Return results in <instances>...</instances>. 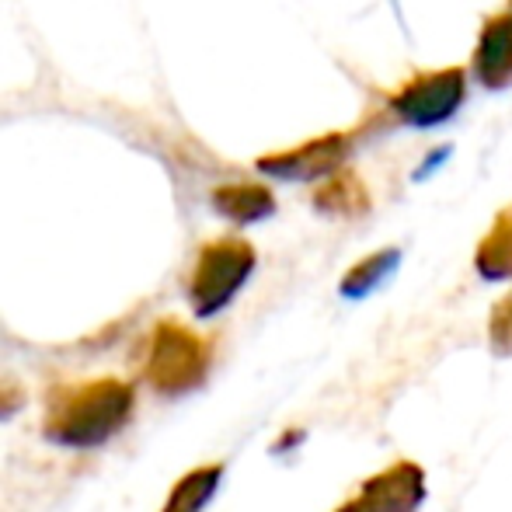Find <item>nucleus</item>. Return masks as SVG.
<instances>
[{
    "label": "nucleus",
    "instance_id": "f257e3e1",
    "mask_svg": "<svg viewBox=\"0 0 512 512\" xmlns=\"http://www.w3.org/2000/svg\"><path fill=\"white\" fill-rule=\"evenodd\" d=\"M136 391L119 377H95L88 384H63L46 398L42 432L67 450H95L133 418Z\"/></svg>",
    "mask_w": 512,
    "mask_h": 512
},
{
    "label": "nucleus",
    "instance_id": "f03ea898",
    "mask_svg": "<svg viewBox=\"0 0 512 512\" xmlns=\"http://www.w3.org/2000/svg\"><path fill=\"white\" fill-rule=\"evenodd\" d=\"M209 366H213V349L199 331L175 317L154 324L143 377L161 398H182V394L199 391L209 377Z\"/></svg>",
    "mask_w": 512,
    "mask_h": 512
},
{
    "label": "nucleus",
    "instance_id": "7ed1b4c3",
    "mask_svg": "<svg viewBox=\"0 0 512 512\" xmlns=\"http://www.w3.org/2000/svg\"><path fill=\"white\" fill-rule=\"evenodd\" d=\"M258 255L244 237H216L203 244L189 279V304L196 317H216L248 286Z\"/></svg>",
    "mask_w": 512,
    "mask_h": 512
},
{
    "label": "nucleus",
    "instance_id": "20e7f679",
    "mask_svg": "<svg viewBox=\"0 0 512 512\" xmlns=\"http://www.w3.org/2000/svg\"><path fill=\"white\" fill-rule=\"evenodd\" d=\"M467 98V74L460 67L418 70L387 102V112L415 129H432L450 122Z\"/></svg>",
    "mask_w": 512,
    "mask_h": 512
},
{
    "label": "nucleus",
    "instance_id": "39448f33",
    "mask_svg": "<svg viewBox=\"0 0 512 512\" xmlns=\"http://www.w3.org/2000/svg\"><path fill=\"white\" fill-rule=\"evenodd\" d=\"M425 495L429 481L422 467L415 460H398L387 471L366 478L349 502L331 512H418L425 506Z\"/></svg>",
    "mask_w": 512,
    "mask_h": 512
},
{
    "label": "nucleus",
    "instance_id": "423d86ee",
    "mask_svg": "<svg viewBox=\"0 0 512 512\" xmlns=\"http://www.w3.org/2000/svg\"><path fill=\"white\" fill-rule=\"evenodd\" d=\"M352 140H356V133L314 136V140H304L293 150L258 157V171L283 178V182H321V178L335 175L338 168H345L352 154Z\"/></svg>",
    "mask_w": 512,
    "mask_h": 512
},
{
    "label": "nucleus",
    "instance_id": "0eeeda50",
    "mask_svg": "<svg viewBox=\"0 0 512 512\" xmlns=\"http://www.w3.org/2000/svg\"><path fill=\"white\" fill-rule=\"evenodd\" d=\"M471 74L485 91L512 88V7H502L481 21Z\"/></svg>",
    "mask_w": 512,
    "mask_h": 512
},
{
    "label": "nucleus",
    "instance_id": "6e6552de",
    "mask_svg": "<svg viewBox=\"0 0 512 512\" xmlns=\"http://www.w3.org/2000/svg\"><path fill=\"white\" fill-rule=\"evenodd\" d=\"M373 206L370 185L352 168H338L314 189V209L328 220H363Z\"/></svg>",
    "mask_w": 512,
    "mask_h": 512
},
{
    "label": "nucleus",
    "instance_id": "1a4fd4ad",
    "mask_svg": "<svg viewBox=\"0 0 512 512\" xmlns=\"http://www.w3.org/2000/svg\"><path fill=\"white\" fill-rule=\"evenodd\" d=\"M213 209L223 220L237 223V227H248V223H262L276 213V196L265 185L234 182V185H220L213 192Z\"/></svg>",
    "mask_w": 512,
    "mask_h": 512
},
{
    "label": "nucleus",
    "instance_id": "9d476101",
    "mask_svg": "<svg viewBox=\"0 0 512 512\" xmlns=\"http://www.w3.org/2000/svg\"><path fill=\"white\" fill-rule=\"evenodd\" d=\"M474 269L488 283H509L512 279V203L495 213L488 234L478 241Z\"/></svg>",
    "mask_w": 512,
    "mask_h": 512
},
{
    "label": "nucleus",
    "instance_id": "9b49d317",
    "mask_svg": "<svg viewBox=\"0 0 512 512\" xmlns=\"http://www.w3.org/2000/svg\"><path fill=\"white\" fill-rule=\"evenodd\" d=\"M401 265V251L398 248H380L373 251V255L359 258L356 265H352L349 272L342 276V283H338V293H342L345 300H363L370 297V293H377L380 286L387 283V279L398 272Z\"/></svg>",
    "mask_w": 512,
    "mask_h": 512
},
{
    "label": "nucleus",
    "instance_id": "f8f14e48",
    "mask_svg": "<svg viewBox=\"0 0 512 512\" xmlns=\"http://www.w3.org/2000/svg\"><path fill=\"white\" fill-rule=\"evenodd\" d=\"M220 481L223 464H206L182 474L175 481V488L168 492V502L161 506V512H203L216 499V492H220Z\"/></svg>",
    "mask_w": 512,
    "mask_h": 512
},
{
    "label": "nucleus",
    "instance_id": "ddd939ff",
    "mask_svg": "<svg viewBox=\"0 0 512 512\" xmlns=\"http://www.w3.org/2000/svg\"><path fill=\"white\" fill-rule=\"evenodd\" d=\"M488 349L495 359H512V290L488 314Z\"/></svg>",
    "mask_w": 512,
    "mask_h": 512
},
{
    "label": "nucleus",
    "instance_id": "4468645a",
    "mask_svg": "<svg viewBox=\"0 0 512 512\" xmlns=\"http://www.w3.org/2000/svg\"><path fill=\"white\" fill-rule=\"evenodd\" d=\"M25 401H28L25 387H21L14 377H4V373H0V422L18 415V411L25 408Z\"/></svg>",
    "mask_w": 512,
    "mask_h": 512
},
{
    "label": "nucleus",
    "instance_id": "2eb2a0df",
    "mask_svg": "<svg viewBox=\"0 0 512 512\" xmlns=\"http://www.w3.org/2000/svg\"><path fill=\"white\" fill-rule=\"evenodd\" d=\"M297 443H304V429L283 432V439H279V443L272 446V453H283V450H290V446H297Z\"/></svg>",
    "mask_w": 512,
    "mask_h": 512
}]
</instances>
